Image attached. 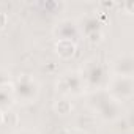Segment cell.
<instances>
[{
	"instance_id": "obj_1",
	"label": "cell",
	"mask_w": 134,
	"mask_h": 134,
	"mask_svg": "<svg viewBox=\"0 0 134 134\" xmlns=\"http://www.w3.org/2000/svg\"><path fill=\"white\" fill-rule=\"evenodd\" d=\"M79 73H81L82 81L85 84V90H88V92L104 90L109 79H110L109 65H106L99 58L87 60L82 65V68L79 70Z\"/></svg>"
},
{
	"instance_id": "obj_2",
	"label": "cell",
	"mask_w": 134,
	"mask_h": 134,
	"mask_svg": "<svg viewBox=\"0 0 134 134\" xmlns=\"http://www.w3.org/2000/svg\"><path fill=\"white\" fill-rule=\"evenodd\" d=\"M88 104L103 121H115L123 115V104L115 101L106 90L90 92Z\"/></svg>"
},
{
	"instance_id": "obj_3",
	"label": "cell",
	"mask_w": 134,
	"mask_h": 134,
	"mask_svg": "<svg viewBox=\"0 0 134 134\" xmlns=\"http://www.w3.org/2000/svg\"><path fill=\"white\" fill-rule=\"evenodd\" d=\"M11 90H13L14 103H21V104H32L40 96L38 81L32 74H25V73L13 77Z\"/></svg>"
},
{
	"instance_id": "obj_4",
	"label": "cell",
	"mask_w": 134,
	"mask_h": 134,
	"mask_svg": "<svg viewBox=\"0 0 134 134\" xmlns=\"http://www.w3.org/2000/svg\"><path fill=\"white\" fill-rule=\"evenodd\" d=\"M57 92H60L65 98H71V96H81L84 95L85 90V84L82 81V76L79 71H66L63 73L57 82H55Z\"/></svg>"
},
{
	"instance_id": "obj_5",
	"label": "cell",
	"mask_w": 134,
	"mask_h": 134,
	"mask_svg": "<svg viewBox=\"0 0 134 134\" xmlns=\"http://www.w3.org/2000/svg\"><path fill=\"white\" fill-rule=\"evenodd\" d=\"M115 101L123 103L132 98L134 95V81L129 76H112L104 88Z\"/></svg>"
},
{
	"instance_id": "obj_6",
	"label": "cell",
	"mask_w": 134,
	"mask_h": 134,
	"mask_svg": "<svg viewBox=\"0 0 134 134\" xmlns=\"http://www.w3.org/2000/svg\"><path fill=\"white\" fill-rule=\"evenodd\" d=\"M79 32L82 36H85L87 41L90 43H99L104 38V32H103V21L99 19V16L96 13H88L85 16L81 18V21L77 22Z\"/></svg>"
},
{
	"instance_id": "obj_7",
	"label": "cell",
	"mask_w": 134,
	"mask_h": 134,
	"mask_svg": "<svg viewBox=\"0 0 134 134\" xmlns=\"http://www.w3.org/2000/svg\"><path fill=\"white\" fill-rule=\"evenodd\" d=\"M52 33H54L55 40H70V41H74V43H77V38L81 36L77 22L73 21V19H62V21H58L55 24Z\"/></svg>"
},
{
	"instance_id": "obj_8",
	"label": "cell",
	"mask_w": 134,
	"mask_h": 134,
	"mask_svg": "<svg viewBox=\"0 0 134 134\" xmlns=\"http://www.w3.org/2000/svg\"><path fill=\"white\" fill-rule=\"evenodd\" d=\"M132 57L129 54H121L118 55L112 65L109 66V71H112V76H129L132 77L134 73V65H132Z\"/></svg>"
},
{
	"instance_id": "obj_9",
	"label": "cell",
	"mask_w": 134,
	"mask_h": 134,
	"mask_svg": "<svg viewBox=\"0 0 134 134\" xmlns=\"http://www.w3.org/2000/svg\"><path fill=\"white\" fill-rule=\"evenodd\" d=\"M55 54L63 58V60H70L71 57H74L76 51H77V43L70 41V40H57L55 41Z\"/></svg>"
},
{
	"instance_id": "obj_10",
	"label": "cell",
	"mask_w": 134,
	"mask_h": 134,
	"mask_svg": "<svg viewBox=\"0 0 134 134\" xmlns=\"http://www.w3.org/2000/svg\"><path fill=\"white\" fill-rule=\"evenodd\" d=\"M14 104V96H13V90H11V84L7 87L0 88V110H10L11 106Z\"/></svg>"
},
{
	"instance_id": "obj_11",
	"label": "cell",
	"mask_w": 134,
	"mask_h": 134,
	"mask_svg": "<svg viewBox=\"0 0 134 134\" xmlns=\"http://www.w3.org/2000/svg\"><path fill=\"white\" fill-rule=\"evenodd\" d=\"M52 109H54V112L55 114H58V115H68V114H71V110H73V103L70 101V98H60V99H57L55 103H54V106H52Z\"/></svg>"
},
{
	"instance_id": "obj_12",
	"label": "cell",
	"mask_w": 134,
	"mask_h": 134,
	"mask_svg": "<svg viewBox=\"0 0 134 134\" xmlns=\"http://www.w3.org/2000/svg\"><path fill=\"white\" fill-rule=\"evenodd\" d=\"M11 82H13V77H11L10 71L5 70V68H0V88L10 85Z\"/></svg>"
},
{
	"instance_id": "obj_13",
	"label": "cell",
	"mask_w": 134,
	"mask_h": 134,
	"mask_svg": "<svg viewBox=\"0 0 134 134\" xmlns=\"http://www.w3.org/2000/svg\"><path fill=\"white\" fill-rule=\"evenodd\" d=\"M18 121H19V118L13 110L3 112V123H8L10 126H18Z\"/></svg>"
},
{
	"instance_id": "obj_14",
	"label": "cell",
	"mask_w": 134,
	"mask_h": 134,
	"mask_svg": "<svg viewBox=\"0 0 134 134\" xmlns=\"http://www.w3.org/2000/svg\"><path fill=\"white\" fill-rule=\"evenodd\" d=\"M13 134H38V131L36 129H32V128H19Z\"/></svg>"
},
{
	"instance_id": "obj_15",
	"label": "cell",
	"mask_w": 134,
	"mask_h": 134,
	"mask_svg": "<svg viewBox=\"0 0 134 134\" xmlns=\"http://www.w3.org/2000/svg\"><path fill=\"white\" fill-rule=\"evenodd\" d=\"M7 22H8V16L3 11H0V30L7 27Z\"/></svg>"
},
{
	"instance_id": "obj_16",
	"label": "cell",
	"mask_w": 134,
	"mask_h": 134,
	"mask_svg": "<svg viewBox=\"0 0 134 134\" xmlns=\"http://www.w3.org/2000/svg\"><path fill=\"white\" fill-rule=\"evenodd\" d=\"M58 134H85V132H82V131H79V129H63V131L58 132Z\"/></svg>"
},
{
	"instance_id": "obj_17",
	"label": "cell",
	"mask_w": 134,
	"mask_h": 134,
	"mask_svg": "<svg viewBox=\"0 0 134 134\" xmlns=\"http://www.w3.org/2000/svg\"><path fill=\"white\" fill-rule=\"evenodd\" d=\"M0 125H3V110H0Z\"/></svg>"
}]
</instances>
